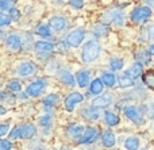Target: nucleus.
Instances as JSON below:
<instances>
[{
	"label": "nucleus",
	"mask_w": 154,
	"mask_h": 150,
	"mask_svg": "<svg viewBox=\"0 0 154 150\" xmlns=\"http://www.w3.org/2000/svg\"><path fill=\"white\" fill-rule=\"evenodd\" d=\"M99 53H100V45L96 41H88L84 46H82V61L84 62H92L93 60L97 58Z\"/></svg>",
	"instance_id": "1"
},
{
	"label": "nucleus",
	"mask_w": 154,
	"mask_h": 150,
	"mask_svg": "<svg viewBox=\"0 0 154 150\" xmlns=\"http://www.w3.org/2000/svg\"><path fill=\"white\" fill-rule=\"evenodd\" d=\"M84 37H85V31H84V30H82V29H77V30L69 32V34L66 35L65 42H66L68 46L77 47V46H80V43L84 41Z\"/></svg>",
	"instance_id": "2"
},
{
	"label": "nucleus",
	"mask_w": 154,
	"mask_h": 150,
	"mask_svg": "<svg viewBox=\"0 0 154 150\" xmlns=\"http://www.w3.org/2000/svg\"><path fill=\"white\" fill-rule=\"evenodd\" d=\"M49 27L56 30V31H61L66 27V19L64 16H53L49 20Z\"/></svg>",
	"instance_id": "7"
},
{
	"label": "nucleus",
	"mask_w": 154,
	"mask_h": 150,
	"mask_svg": "<svg viewBox=\"0 0 154 150\" xmlns=\"http://www.w3.org/2000/svg\"><path fill=\"white\" fill-rule=\"evenodd\" d=\"M118 81H119V85L123 87V88H128V87H133V84H134V80H131V78L128 77V76H126V75L120 76V77L118 78Z\"/></svg>",
	"instance_id": "24"
},
{
	"label": "nucleus",
	"mask_w": 154,
	"mask_h": 150,
	"mask_svg": "<svg viewBox=\"0 0 154 150\" xmlns=\"http://www.w3.org/2000/svg\"><path fill=\"white\" fill-rule=\"evenodd\" d=\"M12 145L7 139H0V150H11Z\"/></svg>",
	"instance_id": "35"
},
{
	"label": "nucleus",
	"mask_w": 154,
	"mask_h": 150,
	"mask_svg": "<svg viewBox=\"0 0 154 150\" xmlns=\"http://www.w3.org/2000/svg\"><path fill=\"white\" fill-rule=\"evenodd\" d=\"M125 114L128 119H131V121L135 122V123H142V116L135 107H127L125 110Z\"/></svg>",
	"instance_id": "11"
},
{
	"label": "nucleus",
	"mask_w": 154,
	"mask_h": 150,
	"mask_svg": "<svg viewBox=\"0 0 154 150\" xmlns=\"http://www.w3.org/2000/svg\"><path fill=\"white\" fill-rule=\"evenodd\" d=\"M143 76V83L154 91V70H147L146 73H142Z\"/></svg>",
	"instance_id": "19"
},
{
	"label": "nucleus",
	"mask_w": 154,
	"mask_h": 150,
	"mask_svg": "<svg viewBox=\"0 0 154 150\" xmlns=\"http://www.w3.org/2000/svg\"><path fill=\"white\" fill-rule=\"evenodd\" d=\"M107 32H108V26H106V24H99V26L95 29V34L99 35V37L107 34Z\"/></svg>",
	"instance_id": "30"
},
{
	"label": "nucleus",
	"mask_w": 154,
	"mask_h": 150,
	"mask_svg": "<svg viewBox=\"0 0 154 150\" xmlns=\"http://www.w3.org/2000/svg\"><path fill=\"white\" fill-rule=\"evenodd\" d=\"M41 124H45V126L50 124V116H42V119H41Z\"/></svg>",
	"instance_id": "38"
},
{
	"label": "nucleus",
	"mask_w": 154,
	"mask_h": 150,
	"mask_svg": "<svg viewBox=\"0 0 154 150\" xmlns=\"http://www.w3.org/2000/svg\"><path fill=\"white\" fill-rule=\"evenodd\" d=\"M7 112V110H5L4 107H0V115H2V114H5Z\"/></svg>",
	"instance_id": "40"
},
{
	"label": "nucleus",
	"mask_w": 154,
	"mask_h": 150,
	"mask_svg": "<svg viewBox=\"0 0 154 150\" xmlns=\"http://www.w3.org/2000/svg\"><path fill=\"white\" fill-rule=\"evenodd\" d=\"M54 47V45L51 42H46V41H38L35 43V49L39 51H51Z\"/></svg>",
	"instance_id": "20"
},
{
	"label": "nucleus",
	"mask_w": 154,
	"mask_h": 150,
	"mask_svg": "<svg viewBox=\"0 0 154 150\" xmlns=\"http://www.w3.org/2000/svg\"><path fill=\"white\" fill-rule=\"evenodd\" d=\"M46 87V81L45 80H35L27 87V95L30 96H39L42 93V91Z\"/></svg>",
	"instance_id": "4"
},
{
	"label": "nucleus",
	"mask_w": 154,
	"mask_h": 150,
	"mask_svg": "<svg viewBox=\"0 0 154 150\" xmlns=\"http://www.w3.org/2000/svg\"><path fill=\"white\" fill-rule=\"evenodd\" d=\"M97 138V129L96 127H88L87 130H84L82 135L79 138L80 143H91Z\"/></svg>",
	"instance_id": "6"
},
{
	"label": "nucleus",
	"mask_w": 154,
	"mask_h": 150,
	"mask_svg": "<svg viewBox=\"0 0 154 150\" xmlns=\"http://www.w3.org/2000/svg\"><path fill=\"white\" fill-rule=\"evenodd\" d=\"M147 53L152 54V56H154V45L150 46V47H149V51H147Z\"/></svg>",
	"instance_id": "39"
},
{
	"label": "nucleus",
	"mask_w": 154,
	"mask_h": 150,
	"mask_svg": "<svg viewBox=\"0 0 154 150\" xmlns=\"http://www.w3.org/2000/svg\"><path fill=\"white\" fill-rule=\"evenodd\" d=\"M111 103V96L109 95H103V96L96 97L92 102V108H106Z\"/></svg>",
	"instance_id": "10"
},
{
	"label": "nucleus",
	"mask_w": 154,
	"mask_h": 150,
	"mask_svg": "<svg viewBox=\"0 0 154 150\" xmlns=\"http://www.w3.org/2000/svg\"><path fill=\"white\" fill-rule=\"evenodd\" d=\"M84 115L87 116V119H97L99 118V114L95 111V108L89 107L88 110L84 111Z\"/></svg>",
	"instance_id": "29"
},
{
	"label": "nucleus",
	"mask_w": 154,
	"mask_h": 150,
	"mask_svg": "<svg viewBox=\"0 0 154 150\" xmlns=\"http://www.w3.org/2000/svg\"><path fill=\"white\" fill-rule=\"evenodd\" d=\"M69 4L75 8H81L84 5V0H69Z\"/></svg>",
	"instance_id": "36"
},
{
	"label": "nucleus",
	"mask_w": 154,
	"mask_h": 150,
	"mask_svg": "<svg viewBox=\"0 0 154 150\" xmlns=\"http://www.w3.org/2000/svg\"><path fill=\"white\" fill-rule=\"evenodd\" d=\"M37 150H46V149H37Z\"/></svg>",
	"instance_id": "43"
},
{
	"label": "nucleus",
	"mask_w": 154,
	"mask_h": 150,
	"mask_svg": "<svg viewBox=\"0 0 154 150\" xmlns=\"http://www.w3.org/2000/svg\"><path fill=\"white\" fill-rule=\"evenodd\" d=\"M14 0H0V10H10Z\"/></svg>",
	"instance_id": "34"
},
{
	"label": "nucleus",
	"mask_w": 154,
	"mask_h": 150,
	"mask_svg": "<svg viewBox=\"0 0 154 150\" xmlns=\"http://www.w3.org/2000/svg\"><path fill=\"white\" fill-rule=\"evenodd\" d=\"M35 133H37V129L34 124L27 123L20 126V138H23V139H31L35 135Z\"/></svg>",
	"instance_id": "8"
},
{
	"label": "nucleus",
	"mask_w": 154,
	"mask_h": 150,
	"mask_svg": "<svg viewBox=\"0 0 154 150\" xmlns=\"http://www.w3.org/2000/svg\"><path fill=\"white\" fill-rule=\"evenodd\" d=\"M37 32L41 35V37H45V38H50L51 37L50 29H49V26H45V24H41V26L37 29Z\"/></svg>",
	"instance_id": "25"
},
{
	"label": "nucleus",
	"mask_w": 154,
	"mask_h": 150,
	"mask_svg": "<svg viewBox=\"0 0 154 150\" xmlns=\"http://www.w3.org/2000/svg\"><path fill=\"white\" fill-rule=\"evenodd\" d=\"M11 23V19L8 15H5V14L0 12V27L2 26H7V24Z\"/></svg>",
	"instance_id": "31"
},
{
	"label": "nucleus",
	"mask_w": 154,
	"mask_h": 150,
	"mask_svg": "<svg viewBox=\"0 0 154 150\" xmlns=\"http://www.w3.org/2000/svg\"><path fill=\"white\" fill-rule=\"evenodd\" d=\"M150 34H152V35H153V37H154V24H153V26H152V29H150Z\"/></svg>",
	"instance_id": "41"
},
{
	"label": "nucleus",
	"mask_w": 154,
	"mask_h": 150,
	"mask_svg": "<svg viewBox=\"0 0 154 150\" xmlns=\"http://www.w3.org/2000/svg\"><path fill=\"white\" fill-rule=\"evenodd\" d=\"M3 99V95H2V92H0V100H2Z\"/></svg>",
	"instance_id": "42"
},
{
	"label": "nucleus",
	"mask_w": 154,
	"mask_h": 150,
	"mask_svg": "<svg viewBox=\"0 0 154 150\" xmlns=\"http://www.w3.org/2000/svg\"><path fill=\"white\" fill-rule=\"evenodd\" d=\"M20 18V12L16 8H10V19L11 20H18Z\"/></svg>",
	"instance_id": "33"
},
{
	"label": "nucleus",
	"mask_w": 154,
	"mask_h": 150,
	"mask_svg": "<svg viewBox=\"0 0 154 150\" xmlns=\"http://www.w3.org/2000/svg\"><path fill=\"white\" fill-rule=\"evenodd\" d=\"M16 138H20V126L14 127L10 134V139H16Z\"/></svg>",
	"instance_id": "32"
},
{
	"label": "nucleus",
	"mask_w": 154,
	"mask_h": 150,
	"mask_svg": "<svg viewBox=\"0 0 154 150\" xmlns=\"http://www.w3.org/2000/svg\"><path fill=\"white\" fill-rule=\"evenodd\" d=\"M7 88L10 89V91H12V92H19L22 89V85H20V83H19L18 80H12V81L8 83Z\"/></svg>",
	"instance_id": "28"
},
{
	"label": "nucleus",
	"mask_w": 154,
	"mask_h": 150,
	"mask_svg": "<svg viewBox=\"0 0 154 150\" xmlns=\"http://www.w3.org/2000/svg\"><path fill=\"white\" fill-rule=\"evenodd\" d=\"M104 119H106V122H107L108 126H116V124L119 123V118H118L114 112H111V111H106V114H104Z\"/></svg>",
	"instance_id": "21"
},
{
	"label": "nucleus",
	"mask_w": 154,
	"mask_h": 150,
	"mask_svg": "<svg viewBox=\"0 0 154 150\" xmlns=\"http://www.w3.org/2000/svg\"><path fill=\"white\" fill-rule=\"evenodd\" d=\"M112 70H119L123 68V60L120 58H112L111 60V64H109Z\"/></svg>",
	"instance_id": "27"
},
{
	"label": "nucleus",
	"mask_w": 154,
	"mask_h": 150,
	"mask_svg": "<svg viewBox=\"0 0 154 150\" xmlns=\"http://www.w3.org/2000/svg\"><path fill=\"white\" fill-rule=\"evenodd\" d=\"M89 91H91V93H93V95H99L103 92V83H101L100 78H95V80L92 81V84H91V87H89Z\"/></svg>",
	"instance_id": "18"
},
{
	"label": "nucleus",
	"mask_w": 154,
	"mask_h": 150,
	"mask_svg": "<svg viewBox=\"0 0 154 150\" xmlns=\"http://www.w3.org/2000/svg\"><path fill=\"white\" fill-rule=\"evenodd\" d=\"M64 150H68V149H64Z\"/></svg>",
	"instance_id": "44"
},
{
	"label": "nucleus",
	"mask_w": 154,
	"mask_h": 150,
	"mask_svg": "<svg viewBox=\"0 0 154 150\" xmlns=\"http://www.w3.org/2000/svg\"><path fill=\"white\" fill-rule=\"evenodd\" d=\"M150 15H152L150 7H147V5H145V7H137L135 10L131 12V20L138 23V22H142V20H145V19H147Z\"/></svg>",
	"instance_id": "3"
},
{
	"label": "nucleus",
	"mask_w": 154,
	"mask_h": 150,
	"mask_svg": "<svg viewBox=\"0 0 154 150\" xmlns=\"http://www.w3.org/2000/svg\"><path fill=\"white\" fill-rule=\"evenodd\" d=\"M8 129H10V126H8L7 123H0V137H3V135L7 134Z\"/></svg>",
	"instance_id": "37"
},
{
	"label": "nucleus",
	"mask_w": 154,
	"mask_h": 150,
	"mask_svg": "<svg viewBox=\"0 0 154 150\" xmlns=\"http://www.w3.org/2000/svg\"><path fill=\"white\" fill-rule=\"evenodd\" d=\"M76 81L79 84V87H81V88L87 87L89 84V72L88 70H80L76 76Z\"/></svg>",
	"instance_id": "14"
},
{
	"label": "nucleus",
	"mask_w": 154,
	"mask_h": 150,
	"mask_svg": "<svg viewBox=\"0 0 154 150\" xmlns=\"http://www.w3.org/2000/svg\"><path fill=\"white\" fill-rule=\"evenodd\" d=\"M101 141H103V145L106 146V148H112V146L116 143L115 134L111 131V130H107V131L101 135Z\"/></svg>",
	"instance_id": "13"
},
{
	"label": "nucleus",
	"mask_w": 154,
	"mask_h": 150,
	"mask_svg": "<svg viewBox=\"0 0 154 150\" xmlns=\"http://www.w3.org/2000/svg\"><path fill=\"white\" fill-rule=\"evenodd\" d=\"M57 102H58V96L57 95H49L48 97L43 99V104L48 106V107H53Z\"/></svg>",
	"instance_id": "26"
},
{
	"label": "nucleus",
	"mask_w": 154,
	"mask_h": 150,
	"mask_svg": "<svg viewBox=\"0 0 154 150\" xmlns=\"http://www.w3.org/2000/svg\"><path fill=\"white\" fill-rule=\"evenodd\" d=\"M35 72V65L32 64L31 61H27L20 64V66L18 68V73L23 77H27V76H31L32 73Z\"/></svg>",
	"instance_id": "9"
},
{
	"label": "nucleus",
	"mask_w": 154,
	"mask_h": 150,
	"mask_svg": "<svg viewBox=\"0 0 154 150\" xmlns=\"http://www.w3.org/2000/svg\"><path fill=\"white\" fill-rule=\"evenodd\" d=\"M82 100H84V96H82L81 93L73 92V93H70L69 96L65 99V108H66L68 111H72L73 108H75V106L79 104V103H81Z\"/></svg>",
	"instance_id": "5"
},
{
	"label": "nucleus",
	"mask_w": 154,
	"mask_h": 150,
	"mask_svg": "<svg viewBox=\"0 0 154 150\" xmlns=\"http://www.w3.org/2000/svg\"><path fill=\"white\" fill-rule=\"evenodd\" d=\"M60 80H61L64 84L70 85V87H73V85H75V83H76L75 77H73L69 72H66V70H62V72L60 73Z\"/></svg>",
	"instance_id": "17"
},
{
	"label": "nucleus",
	"mask_w": 154,
	"mask_h": 150,
	"mask_svg": "<svg viewBox=\"0 0 154 150\" xmlns=\"http://www.w3.org/2000/svg\"><path fill=\"white\" fill-rule=\"evenodd\" d=\"M142 73H143V68H142V65L139 62H137L126 72V76H128L131 80H134V78H138L139 76H142Z\"/></svg>",
	"instance_id": "12"
},
{
	"label": "nucleus",
	"mask_w": 154,
	"mask_h": 150,
	"mask_svg": "<svg viewBox=\"0 0 154 150\" xmlns=\"http://www.w3.org/2000/svg\"><path fill=\"white\" fill-rule=\"evenodd\" d=\"M125 148L127 150H138V148H139V139H138V138H134V137L128 138V139L125 142Z\"/></svg>",
	"instance_id": "22"
},
{
	"label": "nucleus",
	"mask_w": 154,
	"mask_h": 150,
	"mask_svg": "<svg viewBox=\"0 0 154 150\" xmlns=\"http://www.w3.org/2000/svg\"><path fill=\"white\" fill-rule=\"evenodd\" d=\"M5 42H7V46L11 50H19L22 47V41L18 35H10Z\"/></svg>",
	"instance_id": "16"
},
{
	"label": "nucleus",
	"mask_w": 154,
	"mask_h": 150,
	"mask_svg": "<svg viewBox=\"0 0 154 150\" xmlns=\"http://www.w3.org/2000/svg\"><path fill=\"white\" fill-rule=\"evenodd\" d=\"M101 83L107 87H114L115 85V76L112 73H103L101 76Z\"/></svg>",
	"instance_id": "23"
},
{
	"label": "nucleus",
	"mask_w": 154,
	"mask_h": 150,
	"mask_svg": "<svg viewBox=\"0 0 154 150\" xmlns=\"http://www.w3.org/2000/svg\"><path fill=\"white\" fill-rule=\"evenodd\" d=\"M66 133L68 135H70L73 138H80L82 135V133H84V126L82 124H70L68 127Z\"/></svg>",
	"instance_id": "15"
}]
</instances>
